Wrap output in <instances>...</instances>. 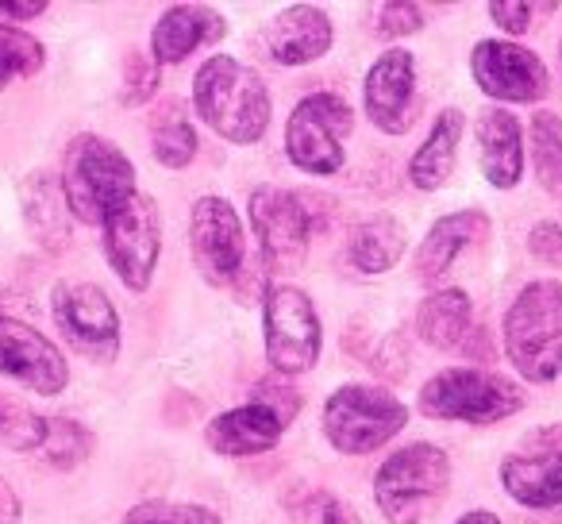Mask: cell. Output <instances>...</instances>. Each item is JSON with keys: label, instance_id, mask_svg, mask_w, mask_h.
Listing matches in <instances>:
<instances>
[{"label": "cell", "instance_id": "1", "mask_svg": "<svg viewBox=\"0 0 562 524\" xmlns=\"http://www.w3.org/2000/svg\"><path fill=\"white\" fill-rule=\"evenodd\" d=\"M193 109L220 140L247 147L270 127V89L247 63L212 55L193 78Z\"/></svg>", "mask_w": 562, "mask_h": 524}, {"label": "cell", "instance_id": "2", "mask_svg": "<svg viewBox=\"0 0 562 524\" xmlns=\"http://www.w3.org/2000/svg\"><path fill=\"white\" fill-rule=\"evenodd\" d=\"M58 186L70 204V212L81 224H101L120 209L124 201H132L135 189V166L124 150L104 135H78L66 143L63 155V174Z\"/></svg>", "mask_w": 562, "mask_h": 524}, {"label": "cell", "instance_id": "3", "mask_svg": "<svg viewBox=\"0 0 562 524\" xmlns=\"http://www.w3.org/2000/svg\"><path fill=\"white\" fill-rule=\"evenodd\" d=\"M505 355L528 382L562 375V286L551 278L528 282L505 313Z\"/></svg>", "mask_w": 562, "mask_h": 524}, {"label": "cell", "instance_id": "4", "mask_svg": "<svg viewBox=\"0 0 562 524\" xmlns=\"http://www.w3.org/2000/svg\"><path fill=\"white\" fill-rule=\"evenodd\" d=\"M451 486V459L436 444L393 451L374 475V501L390 524H420Z\"/></svg>", "mask_w": 562, "mask_h": 524}, {"label": "cell", "instance_id": "5", "mask_svg": "<svg viewBox=\"0 0 562 524\" xmlns=\"http://www.w3.org/2000/svg\"><path fill=\"white\" fill-rule=\"evenodd\" d=\"M528 393L513 378L497 370L477 367H451L428 378L420 390V413L436 421H467V424H493L520 413Z\"/></svg>", "mask_w": 562, "mask_h": 524}, {"label": "cell", "instance_id": "6", "mask_svg": "<svg viewBox=\"0 0 562 524\" xmlns=\"http://www.w3.org/2000/svg\"><path fill=\"white\" fill-rule=\"evenodd\" d=\"M408 424L401 398L378 386H339L324 405V436L344 455H370Z\"/></svg>", "mask_w": 562, "mask_h": 524}, {"label": "cell", "instance_id": "7", "mask_svg": "<svg viewBox=\"0 0 562 524\" xmlns=\"http://www.w3.org/2000/svg\"><path fill=\"white\" fill-rule=\"evenodd\" d=\"M301 398L290 386L258 382L255 398L239 409H227L216 421L204 428V444L216 455L227 459H243V455H262L281 439V432L290 428V421L297 416Z\"/></svg>", "mask_w": 562, "mask_h": 524}, {"label": "cell", "instance_id": "8", "mask_svg": "<svg viewBox=\"0 0 562 524\" xmlns=\"http://www.w3.org/2000/svg\"><path fill=\"white\" fill-rule=\"evenodd\" d=\"M355 127L351 104L339 93H313L285 124V155L297 170L328 178L344 170V140Z\"/></svg>", "mask_w": 562, "mask_h": 524}, {"label": "cell", "instance_id": "9", "mask_svg": "<svg viewBox=\"0 0 562 524\" xmlns=\"http://www.w3.org/2000/svg\"><path fill=\"white\" fill-rule=\"evenodd\" d=\"M262 328H266V359L281 375L313 370L321 359L324 328L316 305L297 286H270L262 298Z\"/></svg>", "mask_w": 562, "mask_h": 524}, {"label": "cell", "instance_id": "10", "mask_svg": "<svg viewBox=\"0 0 562 524\" xmlns=\"http://www.w3.org/2000/svg\"><path fill=\"white\" fill-rule=\"evenodd\" d=\"M162 250V216L147 193H135L104 220V255L120 282L132 293H147Z\"/></svg>", "mask_w": 562, "mask_h": 524}, {"label": "cell", "instance_id": "11", "mask_svg": "<svg viewBox=\"0 0 562 524\" xmlns=\"http://www.w3.org/2000/svg\"><path fill=\"white\" fill-rule=\"evenodd\" d=\"M50 313L66 344L89 363H112L120 355V316L109 293L93 282H58Z\"/></svg>", "mask_w": 562, "mask_h": 524}, {"label": "cell", "instance_id": "12", "mask_svg": "<svg viewBox=\"0 0 562 524\" xmlns=\"http://www.w3.org/2000/svg\"><path fill=\"white\" fill-rule=\"evenodd\" d=\"M250 227L262 247V263L278 275H290L305 263L313 239V216L297 193L281 186H258L250 193Z\"/></svg>", "mask_w": 562, "mask_h": 524}, {"label": "cell", "instance_id": "13", "mask_svg": "<svg viewBox=\"0 0 562 524\" xmlns=\"http://www.w3.org/2000/svg\"><path fill=\"white\" fill-rule=\"evenodd\" d=\"M501 486L528 509L562 505V424H539L501 459Z\"/></svg>", "mask_w": 562, "mask_h": 524}, {"label": "cell", "instance_id": "14", "mask_svg": "<svg viewBox=\"0 0 562 524\" xmlns=\"http://www.w3.org/2000/svg\"><path fill=\"white\" fill-rule=\"evenodd\" d=\"M189 250L193 267L204 282L227 286L239 278L247 263V235H243L239 212L224 197H201L189 212Z\"/></svg>", "mask_w": 562, "mask_h": 524}, {"label": "cell", "instance_id": "15", "mask_svg": "<svg viewBox=\"0 0 562 524\" xmlns=\"http://www.w3.org/2000/svg\"><path fill=\"white\" fill-rule=\"evenodd\" d=\"M470 74H474L477 89L493 101H513L528 104L539 101L551 86L547 66L539 55H531L520 43L505 40H482L470 55Z\"/></svg>", "mask_w": 562, "mask_h": 524}, {"label": "cell", "instance_id": "16", "mask_svg": "<svg viewBox=\"0 0 562 524\" xmlns=\"http://www.w3.org/2000/svg\"><path fill=\"white\" fill-rule=\"evenodd\" d=\"M0 375L43 393V398H55L70 382L66 355L40 328L4 313H0Z\"/></svg>", "mask_w": 562, "mask_h": 524}, {"label": "cell", "instance_id": "17", "mask_svg": "<svg viewBox=\"0 0 562 524\" xmlns=\"http://www.w3.org/2000/svg\"><path fill=\"white\" fill-rule=\"evenodd\" d=\"M362 101H367V116L385 135H401L413 124L416 109V58L413 51H385L367 74L362 86Z\"/></svg>", "mask_w": 562, "mask_h": 524}, {"label": "cell", "instance_id": "18", "mask_svg": "<svg viewBox=\"0 0 562 524\" xmlns=\"http://www.w3.org/2000/svg\"><path fill=\"white\" fill-rule=\"evenodd\" d=\"M331 47V20L316 4H290L266 24L262 51L278 66H305L324 58Z\"/></svg>", "mask_w": 562, "mask_h": 524}, {"label": "cell", "instance_id": "19", "mask_svg": "<svg viewBox=\"0 0 562 524\" xmlns=\"http://www.w3.org/2000/svg\"><path fill=\"white\" fill-rule=\"evenodd\" d=\"M227 35V20L204 4H173L158 16L150 32V63L155 66H178L193 51L220 43Z\"/></svg>", "mask_w": 562, "mask_h": 524}, {"label": "cell", "instance_id": "20", "mask_svg": "<svg viewBox=\"0 0 562 524\" xmlns=\"http://www.w3.org/2000/svg\"><path fill=\"white\" fill-rule=\"evenodd\" d=\"M477 163L493 189H513L524 178V127L508 109H482L474 120Z\"/></svg>", "mask_w": 562, "mask_h": 524}, {"label": "cell", "instance_id": "21", "mask_svg": "<svg viewBox=\"0 0 562 524\" xmlns=\"http://www.w3.org/2000/svg\"><path fill=\"white\" fill-rule=\"evenodd\" d=\"M482 235H490V216L477 209L451 212V216L436 220L428 239L416 250V278H420V282H439V278L451 270L454 258H459V250H467L470 243H477Z\"/></svg>", "mask_w": 562, "mask_h": 524}, {"label": "cell", "instance_id": "22", "mask_svg": "<svg viewBox=\"0 0 562 524\" xmlns=\"http://www.w3.org/2000/svg\"><path fill=\"white\" fill-rule=\"evenodd\" d=\"M20 204H24V220L27 232H32L35 243H43L47 250H63L70 243V204L63 197V186L58 178H50L47 170L32 174L20 186Z\"/></svg>", "mask_w": 562, "mask_h": 524}, {"label": "cell", "instance_id": "23", "mask_svg": "<svg viewBox=\"0 0 562 524\" xmlns=\"http://www.w3.org/2000/svg\"><path fill=\"white\" fill-rule=\"evenodd\" d=\"M462 132H467V120H462L459 109H447L443 116L436 120V127L428 132V140L420 143V150L408 163V181L424 193L431 189H443L447 178L454 170V158H459V143Z\"/></svg>", "mask_w": 562, "mask_h": 524}, {"label": "cell", "instance_id": "24", "mask_svg": "<svg viewBox=\"0 0 562 524\" xmlns=\"http://www.w3.org/2000/svg\"><path fill=\"white\" fill-rule=\"evenodd\" d=\"M405 255V227L393 216H370L362 220L351 232V243H347V258L359 275H385L393 270Z\"/></svg>", "mask_w": 562, "mask_h": 524}, {"label": "cell", "instance_id": "25", "mask_svg": "<svg viewBox=\"0 0 562 524\" xmlns=\"http://www.w3.org/2000/svg\"><path fill=\"white\" fill-rule=\"evenodd\" d=\"M416 332L424 344L451 352L467 339L470 332V298L462 290H436L424 298L420 313H416Z\"/></svg>", "mask_w": 562, "mask_h": 524}, {"label": "cell", "instance_id": "26", "mask_svg": "<svg viewBox=\"0 0 562 524\" xmlns=\"http://www.w3.org/2000/svg\"><path fill=\"white\" fill-rule=\"evenodd\" d=\"M150 150L166 170H186L196 155V127L181 101H162L150 112Z\"/></svg>", "mask_w": 562, "mask_h": 524}, {"label": "cell", "instance_id": "27", "mask_svg": "<svg viewBox=\"0 0 562 524\" xmlns=\"http://www.w3.org/2000/svg\"><path fill=\"white\" fill-rule=\"evenodd\" d=\"M97 439L86 424L70 421V416H47V428H43L40 459L55 470H74L78 462H86L93 455Z\"/></svg>", "mask_w": 562, "mask_h": 524}, {"label": "cell", "instance_id": "28", "mask_svg": "<svg viewBox=\"0 0 562 524\" xmlns=\"http://www.w3.org/2000/svg\"><path fill=\"white\" fill-rule=\"evenodd\" d=\"M531 170L547 193H562V120L554 112L531 116Z\"/></svg>", "mask_w": 562, "mask_h": 524}, {"label": "cell", "instance_id": "29", "mask_svg": "<svg viewBox=\"0 0 562 524\" xmlns=\"http://www.w3.org/2000/svg\"><path fill=\"white\" fill-rule=\"evenodd\" d=\"M43 70V43L20 27L0 24V89L20 78H35Z\"/></svg>", "mask_w": 562, "mask_h": 524}, {"label": "cell", "instance_id": "30", "mask_svg": "<svg viewBox=\"0 0 562 524\" xmlns=\"http://www.w3.org/2000/svg\"><path fill=\"white\" fill-rule=\"evenodd\" d=\"M43 428H47V416L32 413L20 401L4 398L0 393V439L12 447V451H40L43 444Z\"/></svg>", "mask_w": 562, "mask_h": 524}, {"label": "cell", "instance_id": "31", "mask_svg": "<svg viewBox=\"0 0 562 524\" xmlns=\"http://www.w3.org/2000/svg\"><path fill=\"white\" fill-rule=\"evenodd\" d=\"M124 524H220V516L193 501H143L127 509Z\"/></svg>", "mask_w": 562, "mask_h": 524}, {"label": "cell", "instance_id": "32", "mask_svg": "<svg viewBox=\"0 0 562 524\" xmlns=\"http://www.w3.org/2000/svg\"><path fill=\"white\" fill-rule=\"evenodd\" d=\"M420 27H424V16L416 4L393 0V4H382V9L374 12V32L382 35V40H405V35H416Z\"/></svg>", "mask_w": 562, "mask_h": 524}, {"label": "cell", "instance_id": "33", "mask_svg": "<svg viewBox=\"0 0 562 524\" xmlns=\"http://www.w3.org/2000/svg\"><path fill=\"white\" fill-rule=\"evenodd\" d=\"M528 250L547 267H562V227L551 224V220H539L528 235Z\"/></svg>", "mask_w": 562, "mask_h": 524}, {"label": "cell", "instance_id": "34", "mask_svg": "<svg viewBox=\"0 0 562 524\" xmlns=\"http://www.w3.org/2000/svg\"><path fill=\"white\" fill-rule=\"evenodd\" d=\"M490 16H493V24L505 27L508 35H524L531 27L536 9H531V4H524V0H493Z\"/></svg>", "mask_w": 562, "mask_h": 524}, {"label": "cell", "instance_id": "35", "mask_svg": "<svg viewBox=\"0 0 562 524\" xmlns=\"http://www.w3.org/2000/svg\"><path fill=\"white\" fill-rule=\"evenodd\" d=\"M47 12V0H27V4H16V0H0V16L9 20H35Z\"/></svg>", "mask_w": 562, "mask_h": 524}, {"label": "cell", "instance_id": "36", "mask_svg": "<svg viewBox=\"0 0 562 524\" xmlns=\"http://www.w3.org/2000/svg\"><path fill=\"white\" fill-rule=\"evenodd\" d=\"M20 516H24V509H20L16 490L0 478V524H20Z\"/></svg>", "mask_w": 562, "mask_h": 524}, {"label": "cell", "instance_id": "37", "mask_svg": "<svg viewBox=\"0 0 562 524\" xmlns=\"http://www.w3.org/2000/svg\"><path fill=\"white\" fill-rule=\"evenodd\" d=\"M324 524H359L355 521V513L347 505H339V501H331L328 513H324Z\"/></svg>", "mask_w": 562, "mask_h": 524}, {"label": "cell", "instance_id": "38", "mask_svg": "<svg viewBox=\"0 0 562 524\" xmlns=\"http://www.w3.org/2000/svg\"><path fill=\"white\" fill-rule=\"evenodd\" d=\"M454 524H501V521H497V513H490V509H474V513L459 516Z\"/></svg>", "mask_w": 562, "mask_h": 524}]
</instances>
